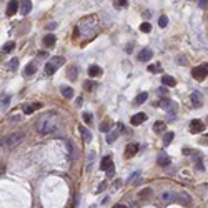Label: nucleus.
<instances>
[{
    "instance_id": "7ed1b4c3",
    "label": "nucleus",
    "mask_w": 208,
    "mask_h": 208,
    "mask_svg": "<svg viewBox=\"0 0 208 208\" xmlns=\"http://www.w3.org/2000/svg\"><path fill=\"white\" fill-rule=\"evenodd\" d=\"M23 137H25V135H23V132H13V133H10V135L5 138V147H9V148L17 147L23 140Z\"/></svg>"
},
{
    "instance_id": "b1692460",
    "label": "nucleus",
    "mask_w": 208,
    "mask_h": 208,
    "mask_svg": "<svg viewBox=\"0 0 208 208\" xmlns=\"http://www.w3.org/2000/svg\"><path fill=\"white\" fill-rule=\"evenodd\" d=\"M13 47H15V43H13V42H7L5 45H2L0 52H2V54H9V52H12V50H13Z\"/></svg>"
},
{
    "instance_id": "6e6552de",
    "label": "nucleus",
    "mask_w": 208,
    "mask_h": 208,
    "mask_svg": "<svg viewBox=\"0 0 208 208\" xmlns=\"http://www.w3.org/2000/svg\"><path fill=\"white\" fill-rule=\"evenodd\" d=\"M100 168H102L103 172H108L110 168H113V161H112V158H110V157H103V158H102Z\"/></svg>"
},
{
    "instance_id": "9d476101",
    "label": "nucleus",
    "mask_w": 208,
    "mask_h": 208,
    "mask_svg": "<svg viewBox=\"0 0 208 208\" xmlns=\"http://www.w3.org/2000/svg\"><path fill=\"white\" fill-rule=\"evenodd\" d=\"M151 57H153V54H151L150 48H143V50L138 54V60H140V62H148Z\"/></svg>"
},
{
    "instance_id": "2eb2a0df",
    "label": "nucleus",
    "mask_w": 208,
    "mask_h": 208,
    "mask_svg": "<svg viewBox=\"0 0 208 208\" xmlns=\"http://www.w3.org/2000/svg\"><path fill=\"white\" fill-rule=\"evenodd\" d=\"M160 107L163 108V110L168 112V110H173V108H175V103L172 100H168V98H163V100L160 102Z\"/></svg>"
},
{
    "instance_id": "c9c22d12",
    "label": "nucleus",
    "mask_w": 208,
    "mask_h": 208,
    "mask_svg": "<svg viewBox=\"0 0 208 208\" xmlns=\"http://www.w3.org/2000/svg\"><path fill=\"white\" fill-rule=\"evenodd\" d=\"M167 23H168V19H167V17H160V20H158V25H160V27H167Z\"/></svg>"
},
{
    "instance_id": "ddd939ff",
    "label": "nucleus",
    "mask_w": 208,
    "mask_h": 208,
    "mask_svg": "<svg viewBox=\"0 0 208 208\" xmlns=\"http://www.w3.org/2000/svg\"><path fill=\"white\" fill-rule=\"evenodd\" d=\"M138 148H140V145H138V143H132V145H128V147H127L125 155H127V157H133V155H137V151H138Z\"/></svg>"
},
{
    "instance_id": "603ef678",
    "label": "nucleus",
    "mask_w": 208,
    "mask_h": 208,
    "mask_svg": "<svg viewBox=\"0 0 208 208\" xmlns=\"http://www.w3.org/2000/svg\"><path fill=\"white\" fill-rule=\"evenodd\" d=\"M206 122H208V117H206Z\"/></svg>"
},
{
    "instance_id": "f3484780",
    "label": "nucleus",
    "mask_w": 208,
    "mask_h": 208,
    "mask_svg": "<svg viewBox=\"0 0 208 208\" xmlns=\"http://www.w3.org/2000/svg\"><path fill=\"white\" fill-rule=\"evenodd\" d=\"M158 165H161V167H168L170 165V157L165 153H160V157H158Z\"/></svg>"
},
{
    "instance_id": "6ab92c4d",
    "label": "nucleus",
    "mask_w": 208,
    "mask_h": 208,
    "mask_svg": "<svg viewBox=\"0 0 208 208\" xmlns=\"http://www.w3.org/2000/svg\"><path fill=\"white\" fill-rule=\"evenodd\" d=\"M88 75L90 77H98V75H102V68L98 65H92L90 68H88Z\"/></svg>"
},
{
    "instance_id": "473e14b6",
    "label": "nucleus",
    "mask_w": 208,
    "mask_h": 208,
    "mask_svg": "<svg viewBox=\"0 0 208 208\" xmlns=\"http://www.w3.org/2000/svg\"><path fill=\"white\" fill-rule=\"evenodd\" d=\"M150 195H151V190H150V188H145V190H142V192H140V198H142V200L148 198Z\"/></svg>"
},
{
    "instance_id": "a211bd4d",
    "label": "nucleus",
    "mask_w": 208,
    "mask_h": 208,
    "mask_svg": "<svg viewBox=\"0 0 208 208\" xmlns=\"http://www.w3.org/2000/svg\"><path fill=\"white\" fill-rule=\"evenodd\" d=\"M165 128H167L165 122H155V125H153V132L155 133H163Z\"/></svg>"
},
{
    "instance_id": "cd10ccee",
    "label": "nucleus",
    "mask_w": 208,
    "mask_h": 208,
    "mask_svg": "<svg viewBox=\"0 0 208 208\" xmlns=\"http://www.w3.org/2000/svg\"><path fill=\"white\" fill-rule=\"evenodd\" d=\"M148 72H151V73H160V72H161V65H160V63H151V65H148Z\"/></svg>"
},
{
    "instance_id": "f8f14e48",
    "label": "nucleus",
    "mask_w": 208,
    "mask_h": 208,
    "mask_svg": "<svg viewBox=\"0 0 208 208\" xmlns=\"http://www.w3.org/2000/svg\"><path fill=\"white\" fill-rule=\"evenodd\" d=\"M77 75H78V68H77L75 65H70L67 67V77H68L70 80H75Z\"/></svg>"
},
{
    "instance_id": "423d86ee",
    "label": "nucleus",
    "mask_w": 208,
    "mask_h": 208,
    "mask_svg": "<svg viewBox=\"0 0 208 208\" xmlns=\"http://www.w3.org/2000/svg\"><path fill=\"white\" fill-rule=\"evenodd\" d=\"M19 7H20V3L17 2V0H10L9 5H7V15H9V17L15 15L17 10H19Z\"/></svg>"
},
{
    "instance_id": "20e7f679",
    "label": "nucleus",
    "mask_w": 208,
    "mask_h": 208,
    "mask_svg": "<svg viewBox=\"0 0 208 208\" xmlns=\"http://www.w3.org/2000/svg\"><path fill=\"white\" fill-rule=\"evenodd\" d=\"M192 75H193V78L198 80V82L205 80V77L208 75V63H202L200 67H195V68L192 70Z\"/></svg>"
},
{
    "instance_id": "c756f323",
    "label": "nucleus",
    "mask_w": 208,
    "mask_h": 208,
    "mask_svg": "<svg viewBox=\"0 0 208 208\" xmlns=\"http://www.w3.org/2000/svg\"><path fill=\"white\" fill-rule=\"evenodd\" d=\"M82 118H83V122H85V123H88V125H92V120H93V115H92L90 112H83Z\"/></svg>"
},
{
    "instance_id": "a878e982",
    "label": "nucleus",
    "mask_w": 208,
    "mask_h": 208,
    "mask_svg": "<svg viewBox=\"0 0 208 208\" xmlns=\"http://www.w3.org/2000/svg\"><path fill=\"white\" fill-rule=\"evenodd\" d=\"M161 200H163V202H173V200H175V193L163 192V193H161Z\"/></svg>"
},
{
    "instance_id": "1a4fd4ad",
    "label": "nucleus",
    "mask_w": 208,
    "mask_h": 208,
    "mask_svg": "<svg viewBox=\"0 0 208 208\" xmlns=\"http://www.w3.org/2000/svg\"><path fill=\"white\" fill-rule=\"evenodd\" d=\"M19 10H20V13H22V15H27V13L32 10V2H30V0H22Z\"/></svg>"
},
{
    "instance_id": "9b49d317",
    "label": "nucleus",
    "mask_w": 208,
    "mask_h": 208,
    "mask_svg": "<svg viewBox=\"0 0 208 208\" xmlns=\"http://www.w3.org/2000/svg\"><path fill=\"white\" fill-rule=\"evenodd\" d=\"M145 120H147V113H135L132 117V125H135V127L137 125H142Z\"/></svg>"
},
{
    "instance_id": "f704fd0d",
    "label": "nucleus",
    "mask_w": 208,
    "mask_h": 208,
    "mask_svg": "<svg viewBox=\"0 0 208 208\" xmlns=\"http://www.w3.org/2000/svg\"><path fill=\"white\" fill-rule=\"evenodd\" d=\"M178 198H180V200L183 198V203H190V196L186 195L185 192H182V193H180V195H178Z\"/></svg>"
},
{
    "instance_id": "f03ea898",
    "label": "nucleus",
    "mask_w": 208,
    "mask_h": 208,
    "mask_svg": "<svg viewBox=\"0 0 208 208\" xmlns=\"http://www.w3.org/2000/svg\"><path fill=\"white\" fill-rule=\"evenodd\" d=\"M63 63H65V58L63 57H52L47 62V65H45V73H47V75H54V73L57 72V68L62 67Z\"/></svg>"
},
{
    "instance_id": "8fccbe9b",
    "label": "nucleus",
    "mask_w": 208,
    "mask_h": 208,
    "mask_svg": "<svg viewBox=\"0 0 208 208\" xmlns=\"http://www.w3.org/2000/svg\"><path fill=\"white\" fill-rule=\"evenodd\" d=\"M113 208H127L125 205H117V206H113Z\"/></svg>"
},
{
    "instance_id": "f257e3e1",
    "label": "nucleus",
    "mask_w": 208,
    "mask_h": 208,
    "mask_svg": "<svg viewBox=\"0 0 208 208\" xmlns=\"http://www.w3.org/2000/svg\"><path fill=\"white\" fill-rule=\"evenodd\" d=\"M58 127H60V123H58L57 113H47L37 122L35 128H37V132L40 133V135H48V133L57 132Z\"/></svg>"
},
{
    "instance_id": "aec40b11",
    "label": "nucleus",
    "mask_w": 208,
    "mask_h": 208,
    "mask_svg": "<svg viewBox=\"0 0 208 208\" xmlns=\"http://www.w3.org/2000/svg\"><path fill=\"white\" fill-rule=\"evenodd\" d=\"M60 92H62V95H63L65 98H72V97H73V90L70 88V87H67V85H62Z\"/></svg>"
},
{
    "instance_id": "37998d69",
    "label": "nucleus",
    "mask_w": 208,
    "mask_h": 208,
    "mask_svg": "<svg viewBox=\"0 0 208 208\" xmlns=\"http://www.w3.org/2000/svg\"><path fill=\"white\" fill-rule=\"evenodd\" d=\"M120 185H122V180H115L113 182V188H120Z\"/></svg>"
},
{
    "instance_id": "49530a36",
    "label": "nucleus",
    "mask_w": 208,
    "mask_h": 208,
    "mask_svg": "<svg viewBox=\"0 0 208 208\" xmlns=\"http://www.w3.org/2000/svg\"><path fill=\"white\" fill-rule=\"evenodd\" d=\"M190 153H193V150H190V148H185V150H183V155H190Z\"/></svg>"
},
{
    "instance_id": "4c0bfd02",
    "label": "nucleus",
    "mask_w": 208,
    "mask_h": 208,
    "mask_svg": "<svg viewBox=\"0 0 208 208\" xmlns=\"http://www.w3.org/2000/svg\"><path fill=\"white\" fill-rule=\"evenodd\" d=\"M140 177V172H135V173H132V177L128 178V183H132V182H135L137 178Z\"/></svg>"
},
{
    "instance_id": "bb28decb",
    "label": "nucleus",
    "mask_w": 208,
    "mask_h": 208,
    "mask_svg": "<svg viewBox=\"0 0 208 208\" xmlns=\"http://www.w3.org/2000/svg\"><path fill=\"white\" fill-rule=\"evenodd\" d=\"M147 98H148V93L147 92H142V93H138L137 95V98H135V103H143V102H147Z\"/></svg>"
},
{
    "instance_id": "79ce46f5",
    "label": "nucleus",
    "mask_w": 208,
    "mask_h": 208,
    "mask_svg": "<svg viewBox=\"0 0 208 208\" xmlns=\"http://www.w3.org/2000/svg\"><path fill=\"white\" fill-rule=\"evenodd\" d=\"M9 103H10V97H5V98H3V102H2V107H7Z\"/></svg>"
},
{
    "instance_id": "3c124183",
    "label": "nucleus",
    "mask_w": 208,
    "mask_h": 208,
    "mask_svg": "<svg viewBox=\"0 0 208 208\" xmlns=\"http://www.w3.org/2000/svg\"><path fill=\"white\" fill-rule=\"evenodd\" d=\"M90 208H95V206H90Z\"/></svg>"
},
{
    "instance_id": "39448f33",
    "label": "nucleus",
    "mask_w": 208,
    "mask_h": 208,
    "mask_svg": "<svg viewBox=\"0 0 208 208\" xmlns=\"http://www.w3.org/2000/svg\"><path fill=\"white\" fill-rule=\"evenodd\" d=\"M190 130H192L193 133H202L203 130H205V123H203L202 120H192V123H190Z\"/></svg>"
},
{
    "instance_id": "72a5a7b5",
    "label": "nucleus",
    "mask_w": 208,
    "mask_h": 208,
    "mask_svg": "<svg viewBox=\"0 0 208 208\" xmlns=\"http://www.w3.org/2000/svg\"><path fill=\"white\" fill-rule=\"evenodd\" d=\"M140 30H142V32H145V33H148V32L151 30V25H150L148 22H143L142 25H140Z\"/></svg>"
},
{
    "instance_id": "393cba45",
    "label": "nucleus",
    "mask_w": 208,
    "mask_h": 208,
    "mask_svg": "<svg viewBox=\"0 0 208 208\" xmlns=\"http://www.w3.org/2000/svg\"><path fill=\"white\" fill-rule=\"evenodd\" d=\"M173 137H175V133L173 132H168V133H165V137H163V145L165 147H168L172 142H173Z\"/></svg>"
},
{
    "instance_id": "e433bc0d",
    "label": "nucleus",
    "mask_w": 208,
    "mask_h": 208,
    "mask_svg": "<svg viewBox=\"0 0 208 208\" xmlns=\"http://www.w3.org/2000/svg\"><path fill=\"white\" fill-rule=\"evenodd\" d=\"M115 5L117 7H127L128 5V0H115Z\"/></svg>"
},
{
    "instance_id": "4468645a",
    "label": "nucleus",
    "mask_w": 208,
    "mask_h": 208,
    "mask_svg": "<svg viewBox=\"0 0 208 208\" xmlns=\"http://www.w3.org/2000/svg\"><path fill=\"white\" fill-rule=\"evenodd\" d=\"M161 83H163L165 87H175L177 85V80H175L173 77H170V75H163L161 77Z\"/></svg>"
},
{
    "instance_id": "09e8293b",
    "label": "nucleus",
    "mask_w": 208,
    "mask_h": 208,
    "mask_svg": "<svg viewBox=\"0 0 208 208\" xmlns=\"http://www.w3.org/2000/svg\"><path fill=\"white\" fill-rule=\"evenodd\" d=\"M158 93H160V95H165V93H167V90H165V88H158Z\"/></svg>"
},
{
    "instance_id": "0eeeda50",
    "label": "nucleus",
    "mask_w": 208,
    "mask_h": 208,
    "mask_svg": "<svg viewBox=\"0 0 208 208\" xmlns=\"http://www.w3.org/2000/svg\"><path fill=\"white\" fill-rule=\"evenodd\" d=\"M192 103H193V107H195V108H200L203 105V97H202L200 92H193V93H192Z\"/></svg>"
},
{
    "instance_id": "c03bdc74",
    "label": "nucleus",
    "mask_w": 208,
    "mask_h": 208,
    "mask_svg": "<svg viewBox=\"0 0 208 208\" xmlns=\"http://www.w3.org/2000/svg\"><path fill=\"white\" fill-rule=\"evenodd\" d=\"M198 5H200V9H205V7H206V0H200Z\"/></svg>"
},
{
    "instance_id": "a18cd8bd",
    "label": "nucleus",
    "mask_w": 208,
    "mask_h": 208,
    "mask_svg": "<svg viewBox=\"0 0 208 208\" xmlns=\"http://www.w3.org/2000/svg\"><path fill=\"white\" fill-rule=\"evenodd\" d=\"M113 173H115V168H110V170L107 172V175H108V177H113Z\"/></svg>"
},
{
    "instance_id": "2f4dec72",
    "label": "nucleus",
    "mask_w": 208,
    "mask_h": 208,
    "mask_svg": "<svg viewBox=\"0 0 208 208\" xmlns=\"http://www.w3.org/2000/svg\"><path fill=\"white\" fill-rule=\"evenodd\" d=\"M17 67H19V58H12L9 62V68L13 72V70H17Z\"/></svg>"
},
{
    "instance_id": "412c9836",
    "label": "nucleus",
    "mask_w": 208,
    "mask_h": 208,
    "mask_svg": "<svg viewBox=\"0 0 208 208\" xmlns=\"http://www.w3.org/2000/svg\"><path fill=\"white\" fill-rule=\"evenodd\" d=\"M40 107H42V103H32V105H27V107H25V110H23V112H25L27 115H30V113H33L35 110H38Z\"/></svg>"
},
{
    "instance_id": "de8ad7c7",
    "label": "nucleus",
    "mask_w": 208,
    "mask_h": 208,
    "mask_svg": "<svg viewBox=\"0 0 208 208\" xmlns=\"http://www.w3.org/2000/svg\"><path fill=\"white\" fill-rule=\"evenodd\" d=\"M105 186H107L105 183H100V186H98V190H97V192H102V190H105Z\"/></svg>"
},
{
    "instance_id": "4be33fe9",
    "label": "nucleus",
    "mask_w": 208,
    "mask_h": 208,
    "mask_svg": "<svg viewBox=\"0 0 208 208\" xmlns=\"http://www.w3.org/2000/svg\"><path fill=\"white\" fill-rule=\"evenodd\" d=\"M80 133H82V137H83V140H85V142H90V140H92V133H90L88 128H85V127H80Z\"/></svg>"
},
{
    "instance_id": "7c9ffc66",
    "label": "nucleus",
    "mask_w": 208,
    "mask_h": 208,
    "mask_svg": "<svg viewBox=\"0 0 208 208\" xmlns=\"http://www.w3.org/2000/svg\"><path fill=\"white\" fill-rule=\"evenodd\" d=\"M110 125H112L110 122L102 123V125H100V132H102V133H108V132H110Z\"/></svg>"
},
{
    "instance_id": "a19ab883",
    "label": "nucleus",
    "mask_w": 208,
    "mask_h": 208,
    "mask_svg": "<svg viewBox=\"0 0 208 208\" xmlns=\"http://www.w3.org/2000/svg\"><path fill=\"white\" fill-rule=\"evenodd\" d=\"M83 87H85L87 90H92L95 85H93V83H92V82H85V83H83Z\"/></svg>"
},
{
    "instance_id": "dca6fc26",
    "label": "nucleus",
    "mask_w": 208,
    "mask_h": 208,
    "mask_svg": "<svg viewBox=\"0 0 208 208\" xmlns=\"http://www.w3.org/2000/svg\"><path fill=\"white\" fill-rule=\"evenodd\" d=\"M55 40H57L55 35H45V37H43V45H45V47H54Z\"/></svg>"
},
{
    "instance_id": "ea45409f",
    "label": "nucleus",
    "mask_w": 208,
    "mask_h": 208,
    "mask_svg": "<svg viewBox=\"0 0 208 208\" xmlns=\"http://www.w3.org/2000/svg\"><path fill=\"white\" fill-rule=\"evenodd\" d=\"M93 158H95V151H90V155H88V167L93 163Z\"/></svg>"
},
{
    "instance_id": "c85d7f7f",
    "label": "nucleus",
    "mask_w": 208,
    "mask_h": 208,
    "mask_svg": "<svg viewBox=\"0 0 208 208\" xmlns=\"http://www.w3.org/2000/svg\"><path fill=\"white\" fill-rule=\"evenodd\" d=\"M35 70H37V67H35L33 63H29V65L25 67V75H29V77H30V75H33Z\"/></svg>"
},
{
    "instance_id": "5701e85b",
    "label": "nucleus",
    "mask_w": 208,
    "mask_h": 208,
    "mask_svg": "<svg viewBox=\"0 0 208 208\" xmlns=\"http://www.w3.org/2000/svg\"><path fill=\"white\" fill-rule=\"evenodd\" d=\"M117 138H118V132H117V130H112V132L107 133V143H113Z\"/></svg>"
},
{
    "instance_id": "58836bf2",
    "label": "nucleus",
    "mask_w": 208,
    "mask_h": 208,
    "mask_svg": "<svg viewBox=\"0 0 208 208\" xmlns=\"http://www.w3.org/2000/svg\"><path fill=\"white\" fill-rule=\"evenodd\" d=\"M45 29H47V30H55V29H57V23H55V22H50L47 27H45Z\"/></svg>"
}]
</instances>
